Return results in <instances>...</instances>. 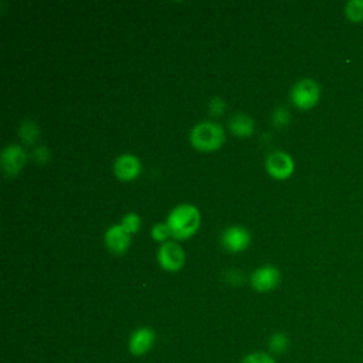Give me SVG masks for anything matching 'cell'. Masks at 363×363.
Wrapping results in <instances>:
<instances>
[{
    "instance_id": "cell-1",
    "label": "cell",
    "mask_w": 363,
    "mask_h": 363,
    "mask_svg": "<svg viewBox=\"0 0 363 363\" xmlns=\"http://www.w3.org/2000/svg\"><path fill=\"white\" fill-rule=\"evenodd\" d=\"M200 211L196 206L190 203L177 204L170 210L166 218V224L170 230V234L176 240H187L200 227Z\"/></svg>"
},
{
    "instance_id": "cell-2",
    "label": "cell",
    "mask_w": 363,
    "mask_h": 363,
    "mask_svg": "<svg viewBox=\"0 0 363 363\" xmlns=\"http://www.w3.org/2000/svg\"><path fill=\"white\" fill-rule=\"evenodd\" d=\"M189 140L196 150L214 152L225 142V130L214 121H201L191 128Z\"/></svg>"
},
{
    "instance_id": "cell-3",
    "label": "cell",
    "mask_w": 363,
    "mask_h": 363,
    "mask_svg": "<svg viewBox=\"0 0 363 363\" xmlns=\"http://www.w3.org/2000/svg\"><path fill=\"white\" fill-rule=\"evenodd\" d=\"M289 98L296 108L311 109L319 102L320 85L312 78H302L291 88Z\"/></svg>"
},
{
    "instance_id": "cell-4",
    "label": "cell",
    "mask_w": 363,
    "mask_h": 363,
    "mask_svg": "<svg viewBox=\"0 0 363 363\" xmlns=\"http://www.w3.org/2000/svg\"><path fill=\"white\" fill-rule=\"evenodd\" d=\"M27 152L21 145L11 143L3 147L1 156H0V164L1 170L7 177H14L17 176L23 167L27 163Z\"/></svg>"
},
{
    "instance_id": "cell-5",
    "label": "cell",
    "mask_w": 363,
    "mask_h": 363,
    "mask_svg": "<svg viewBox=\"0 0 363 363\" xmlns=\"http://www.w3.org/2000/svg\"><path fill=\"white\" fill-rule=\"evenodd\" d=\"M159 265L169 272H176L183 268L186 262V254L183 248L174 241L163 242L156 254Z\"/></svg>"
},
{
    "instance_id": "cell-6",
    "label": "cell",
    "mask_w": 363,
    "mask_h": 363,
    "mask_svg": "<svg viewBox=\"0 0 363 363\" xmlns=\"http://www.w3.org/2000/svg\"><path fill=\"white\" fill-rule=\"evenodd\" d=\"M265 169L271 177L277 180H285L294 173L295 163L289 153L275 150L267 156Z\"/></svg>"
},
{
    "instance_id": "cell-7",
    "label": "cell",
    "mask_w": 363,
    "mask_h": 363,
    "mask_svg": "<svg viewBox=\"0 0 363 363\" xmlns=\"http://www.w3.org/2000/svg\"><path fill=\"white\" fill-rule=\"evenodd\" d=\"M281 281V272L275 265L265 264L254 269L250 277L251 286L258 292H268L278 286Z\"/></svg>"
},
{
    "instance_id": "cell-8",
    "label": "cell",
    "mask_w": 363,
    "mask_h": 363,
    "mask_svg": "<svg viewBox=\"0 0 363 363\" xmlns=\"http://www.w3.org/2000/svg\"><path fill=\"white\" fill-rule=\"evenodd\" d=\"M104 244L109 252L115 255H122L129 250L130 233L126 231L121 223L112 224L105 230Z\"/></svg>"
},
{
    "instance_id": "cell-9",
    "label": "cell",
    "mask_w": 363,
    "mask_h": 363,
    "mask_svg": "<svg viewBox=\"0 0 363 363\" xmlns=\"http://www.w3.org/2000/svg\"><path fill=\"white\" fill-rule=\"evenodd\" d=\"M221 244L228 252H242L251 244V234L242 225H230L221 234Z\"/></svg>"
},
{
    "instance_id": "cell-10",
    "label": "cell",
    "mask_w": 363,
    "mask_h": 363,
    "mask_svg": "<svg viewBox=\"0 0 363 363\" xmlns=\"http://www.w3.org/2000/svg\"><path fill=\"white\" fill-rule=\"evenodd\" d=\"M142 163L138 156L132 153H122L113 162V174L122 182H132L139 177Z\"/></svg>"
},
{
    "instance_id": "cell-11",
    "label": "cell",
    "mask_w": 363,
    "mask_h": 363,
    "mask_svg": "<svg viewBox=\"0 0 363 363\" xmlns=\"http://www.w3.org/2000/svg\"><path fill=\"white\" fill-rule=\"evenodd\" d=\"M155 339H156V333L153 332V329L146 326L136 329L129 337L130 353L135 356H142L147 353L153 347Z\"/></svg>"
},
{
    "instance_id": "cell-12",
    "label": "cell",
    "mask_w": 363,
    "mask_h": 363,
    "mask_svg": "<svg viewBox=\"0 0 363 363\" xmlns=\"http://www.w3.org/2000/svg\"><path fill=\"white\" fill-rule=\"evenodd\" d=\"M254 119L244 112H235L228 119L230 132L238 138H250L254 133Z\"/></svg>"
},
{
    "instance_id": "cell-13",
    "label": "cell",
    "mask_w": 363,
    "mask_h": 363,
    "mask_svg": "<svg viewBox=\"0 0 363 363\" xmlns=\"http://www.w3.org/2000/svg\"><path fill=\"white\" fill-rule=\"evenodd\" d=\"M40 133L41 132L38 125L31 119L23 121L18 126V136L23 140V143L27 146H34L40 139Z\"/></svg>"
},
{
    "instance_id": "cell-14",
    "label": "cell",
    "mask_w": 363,
    "mask_h": 363,
    "mask_svg": "<svg viewBox=\"0 0 363 363\" xmlns=\"http://www.w3.org/2000/svg\"><path fill=\"white\" fill-rule=\"evenodd\" d=\"M345 14L352 21H363V0H350L345 6Z\"/></svg>"
},
{
    "instance_id": "cell-15",
    "label": "cell",
    "mask_w": 363,
    "mask_h": 363,
    "mask_svg": "<svg viewBox=\"0 0 363 363\" xmlns=\"http://www.w3.org/2000/svg\"><path fill=\"white\" fill-rule=\"evenodd\" d=\"M289 121H291V113H289L288 108H285V106H277L271 113V122L277 128L286 126L289 123Z\"/></svg>"
},
{
    "instance_id": "cell-16",
    "label": "cell",
    "mask_w": 363,
    "mask_h": 363,
    "mask_svg": "<svg viewBox=\"0 0 363 363\" xmlns=\"http://www.w3.org/2000/svg\"><path fill=\"white\" fill-rule=\"evenodd\" d=\"M121 224L125 227L126 231H129L130 234L133 233H138L142 227V220L139 217V214L130 211V213H126L122 220H121Z\"/></svg>"
},
{
    "instance_id": "cell-17",
    "label": "cell",
    "mask_w": 363,
    "mask_h": 363,
    "mask_svg": "<svg viewBox=\"0 0 363 363\" xmlns=\"http://www.w3.org/2000/svg\"><path fill=\"white\" fill-rule=\"evenodd\" d=\"M288 345H289L288 336L285 333H282V332L274 333L269 337V349L272 352H275V353H284L288 349Z\"/></svg>"
},
{
    "instance_id": "cell-18",
    "label": "cell",
    "mask_w": 363,
    "mask_h": 363,
    "mask_svg": "<svg viewBox=\"0 0 363 363\" xmlns=\"http://www.w3.org/2000/svg\"><path fill=\"white\" fill-rule=\"evenodd\" d=\"M150 235L155 241L157 242H166L169 237H172L170 234V230L167 227L166 223H156L153 227H152V231H150Z\"/></svg>"
},
{
    "instance_id": "cell-19",
    "label": "cell",
    "mask_w": 363,
    "mask_h": 363,
    "mask_svg": "<svg viewBox=\"0 0 363 363\" xmlns=\"http://www.w3.org/2000/svg\"><path fill=\"white\" fill-rule=\"evenodd\" d=\"M227 109V102L221 96H213L208 101V112L211 116H221Z\"/></svg>"
},
{
    "instance_id": "cell-20",
    "label": "cell",
    "mask_w": 363,
    "mask_h": 363,
    "mask_svg": "<svg viewBox=\"0 0 363 363\" xmlns=\"http://www.w3.org/2000/svg\"><path fill=\"white\" fill-rule=\"evenodd\" d=\"M31 155H33V159L37 163H40V164H45L51 159V152H50V149L47 146H35L33 149Z\"/></svg>"
},
{
    "instance_id": "cell-21",
    "label": "cell",
    "mask_w": 363,
    "mask_h": 363,
    "mask_svg": "<svg viewBox=\"0 0 363 363\" xmlns=\"http://www.w3.org/2000/svg\"><path fill=\"white\" fill-rule=\"evenodd\" d=\"M241 363H275V360L267 353L255 352V353H251V354L245 356Z\"/></svg>"
}]
</instances>
